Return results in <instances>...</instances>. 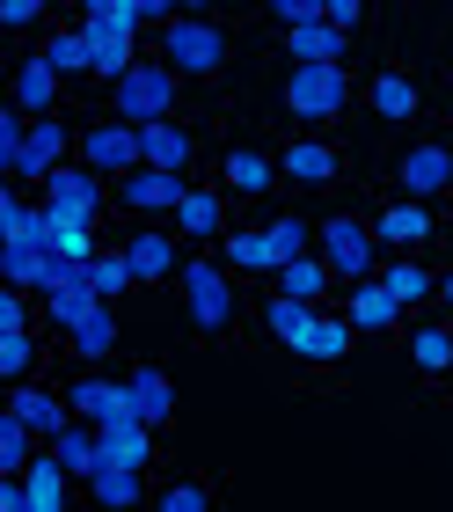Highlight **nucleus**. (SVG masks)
Returning a JSON list of instances; mask_svg holds the SVG:
<instances>
[{
  "mask_svg": "<svg viewBox=\"0 0 453 512\" xmlns=\"http://www.w3.org/2000/svg\"><path fill=\"white\" fill-rule=\"evenodd\" d=\"M117 344H125V330H117V308H95L81 330H74V352H81L88 366H95V359H110Z\"/></svg>",
  "mask_w": 453,
  "mask_h": 512,
  "instance_id": "473e14b6",
  "label": "nucleus"
},
{
  "mask_svg": "<svg viewBox=\"0 0 453 512\" xmlns=\"http://www.w3.org/2000/svg\"><path fill=\"white\" fill-rule=\"evenodd\" d=\"M161 512H212V491L205 483H169V491H161Z\"/></svg>",
  "mask_w": 453,
  "mask_h": 512,
  "instance_id": "79ce46f5",
  "label": "nucleus"
},
{
  "mask_svg": "<svg viewBox=\"0 0 453 512\" xmlns=\"http://www.w3.org/2000/svg\"><path fill=\"white\" fill-rule=\"evenodd\" d=\"M66 483H74V476H66L52 454H37L30 469H22V491H30V512H66Z\"/></svg>",
  "mask_w": 453,
  "mask_h": 512,
  "instance_id": "a878e982",
  "label": "nucleus"
},
{
  "mask_svg": "<svg viewBox=\"0 0 453 512\" xmlns=\"http://www.w3.org/2000/svg\"><path fill=\"white\" fill-rule=\"evenodd\" d=\"M439 300H446V308H453V271H446V278H439Z\"/></svg>",
  "mask_w": 453,
  "mask_h": 512,
  "instance_id": "49530a36",
  "label": "nucleus"
},
{
  "mask_svg": "<svg viewBox=\"0 0 453 512\" xmlns=\"http://www.w3.org/2000/svg\"><path fill=\"white\" fill-rule=\"evenodd\" d=\"M373 220H351V213H329V220H315V256L329 264V278L337 286H366L373 278Z\"/></svg>",
  "mask_w": 453,
  "mask_h": 512,
  "instance_id": "7ed1b4c3",
  "label": "nucleus"
},
{
  "mask_svg": "<svg viewBox=\"0 0 453 512\" xmlns=\"http://www.w3.org/2000/svg\"><path fill=\"white\" fill-rule=\"evenodd\" d=\"M44 213H52V205H44ZM52 256H66V264H95L103 242H95L88 220H59V213H52Z\"/></svg>",
  "mask_w": 453,
  "mask_h": 512,
  "instance_id": "2f4dec72",
  "label": "nucleus"
},
{
  "mask_svg": "<svg viewBox=\"0 0 453 512\" xmlns=\"http://www.w3.org/2000/svg\"><path fill=\"white\" fill-rule=\"evenodd\" d=\"M44 205H52V213L59 220H103V176H95V169H74V161H66V169L52 176V183H44Z\"/></svg>",
  "mask_w": 453,
  "mask_h": 512,
  "instance_id": "1a4fd4ad",
  "label": "nucleus"
},
{
  "mask_svg": "<svg viewBox=\"0 0 453 512\" xmlns=\"http://www.w3.org/2000/svg\"><path fill=\"white\" fill-rule=\"evenodd\" d=\"M52 74L66 81V74H95V44H88V30H52L44 37V52H37Z\"/></svg>",
  "mask_w": 453,
  "mask_h": 512,
  "instance_id": "393cba45",
  "label": "nucleus"
},
{
  "mask_svg": "<svg viewBox=\"0 0 453 512\" xmlns=\"http://www.w3.org/2000/svg\"><path fill=\"white\" fill-rule=\"evenodd\" d=\"M132 395H139V425H169V410H176V388L161 366H139L132 374Z\"/></svg>",
  "mask_w": 453,
  "mask_h": 512,
  "instance_id": "c756f323",
  "label": "nucleus"
},
{
  "mask_svg": "<svg viewBox=\"0 0 453 512\" xmlns=\"http://www.w3.org/2000/svg\"><path fill=\"white\" fill-rule=\"evenodd\" d=\"M344 315L359 322L366 337H395V322L410 315V308H402V300H395L388 286H380V278H366V286H351V308H344Z\"/></svg>",
  "mask_w": 453,
  "mask_h": 512,
  "instance_id": "dca6fc26",
  "label": "nucleus"
},
{
  "mask_svg": "<svg viewBox=\"0 0 453 512\" xmlns=\"http://www.w3.org/2000/svg\"><path fill=\"white\" fill-rule=\"evenodd\" d=\"M359 22H366V8H359V0H329V30H337V37H351Z\"/></svg>",
  "mask_w": 453,
  "mask_h": 512,
  "instance_id": "c03bdc74",
  "label": "nucleus"
},
{
  "mask_svg": "<svg viewBox=\"0 0 453 512\" xmlns=\"http://www.w3.org/2000/svg\"><path fill=\"white\" fill-rule=\"evenodd\" d=\"M88 44H95V81H125V74H139V37H117V30H88Z\"/></svg>",
  "mask_w": 453,
  "mask_h": 512,
  "instance_id": "5701e85b",
  "label": "nucleus"
},
{
  "mask_svg": "<svg viewBox=\"0 0 453 512\" xmlns=\"http://www.w3.org/2000/svg\"><path fill=\"white\" fill-rule=\"evenodd\" d=\"M139 286H154V278H183V256H176V235H161V227H139V235L125 242Z\"/></svg>",
  "mask_w": 453,
  "mask_h": 512,
  "instance_id": "f3484780",
  "label": "nucleus"
},
{
  "mask_svg": "<svg viewBox=\"0 0 453 512\" xmlns=\"http://www.w3.org/2000/svg\"><path fill=\"white\" fill-rule=\"evenodd\" d=\"M337 147H329V139H293V147L278 154V176L285 183H307V191H322V183H337Z\"/></svg>",
  "mask_w": 453,
  "mask_h": 512,
  "instance_id": "ddd939ff",
  "label": "nucleus"
},
{
  "mask_svg": "<svg viewBox=\"0 0 453 512\" xmlns=\"http://www.w3.org/2000/svg\"><path fill=\"white\" fill-rule=\"evenodd\" d=\"M176 81L161 59H139V74H125L110 88V118L117 125H132V132H147V125H169V110H176Z\"/></svg>",
  "mask_w": 453,
  "mask_h": 512,
  "instance_id": "f03ea898",
  "label": "nucleus"
},
{
  "mask_svg": "<svg viewBox=\"0 0 453 512\" xmlns=\"http://www.w3.org/2000/svg\"><path fill=\"white\" fill-rule=\"evenodd\" d=\"M278 293L315 308V300L329 293V264H322V256H300V264H285V271H278Z\"/></svg>",
  "mask_w": 453,
  "mask_h": 512,
  "instance_id": "f704fd0d",
  "label": "nucleus"
},
{
  "mask_svg": "<svg viewBox=\"0 0 453 512\" xmlns=\"http://www.w3.org/2000/svg\"><path fill=\"white\" fill-rule=\"evenodd\" d=\"M95 308H110V300H103V293L88 286V271H81V278H74V286H66V293H52V300H44V315H52L59 330H81V322H88Z\"/></svg>",
  "mask_w": 453,
  "mask_h": 512,
  "instance_id": "c85d7f7f",
  "label": "nucleus"
},
{
  "mask_svg": "<svg viewBox=\"0 0 453 512\" xmlns=\"http://www.w3.org/2000/svg\"><path fill=\"white\" fill-rule=\"evenodd\" d=\"M264 322H271V337H278V344H300V337H307V322H315V308H307V300L271 293V315H264Z\"/></svg>",
  "mask_w": 453,
  "mask_h": 512,
  "instance_id": "58836bf2",
  "label": "nucleus"
},
{
  "mask_svg": "<svg viewBox=\"0 0 453 512\" xmlns=\"http://www.w3.org/2000/svg\"><path fill=\"white\" fill-rule=\"evenodd\" d=\"M52 103H59V74L44 59H22L15 66V110L22 118H52Z\"/></svg>",
  "mask_w": 453,
  "mask_h": 512,
  "instance_id": "412c9836",
  "label": "nucleus"
},
{
  "mask_svg": "<svg viewBox=\"0 0 453 512\" xmlns=\"http://www.w3.org/2000/svg\"><path fill=\"white\" fill-rule=\"evenodd\" d=\"M30 359H37V337H0V374H8L22 388V374H30Z\"/></svg>",
  "mask_w": 453,
  "mask_h": 512,
  "instance_id": "a19ab883",
  "label": "nucleus"
},
{
  "mask_svg": "<svg viewBox=\"0 0 453 512\" xmlns=\"http://www.w3.org/2000/svg\"><path fill=\"white\" fill-rule=\"evenodd\" d=\"M88 491H95V505H103V512H132V505H139V469L103 461V469L88 476Z\"/></svg>",
  "mask_w": 453,
  "mask_h": 512,
  "instance_id": "7c9ffc66",
  "label": "nucleus"
},
{
  "mask_svg": "<svg viewBox=\"0 0 453 512\" xmlns=\"http://www.w3.org/2000/svg\"><path fill=\"white\" fill-rule=\"evenodd\" d=\"M0 337H30V308H22L15 286H8V300H0Z\"/></svg>",
  "mask_w": 453,
  "mask_h": 512,
  "instance_id": "37998d69",
  "label": "nucleus"
},
{
  "mask_svg": "<svg viewBox=\"0 0 453 512\" xmlns=\"http://www.w3.org/2000/svg\"><path fill=\"white\" fill-rule=\"evenodd\" d=\"M344 103H351V74H344V66H293V81H285V110H293L300 125H329Z\"/></svg>",
  "mask_w": 453,
  "mask_h": 512,
  "instance_id": "20e7f679",
  "label": "nucleus"
},
{
  "mask_svg": "<svg viewBox=\"0 0 453 512\" xmlns=\"http://www.w3.org/2000/svg\"><path fill=\"white\" fill-rule=\"evenodd\" d=\"M183 308L198 330H227L234 322V278H220V264H183Z\"/></svg>",
  "mask_w": 453,
  "mask_h": 512,
  "instance_id": "0eeeda50",
  "label": "nucleus"
},
{
  "mask_svg": "<svg viewBox=\"0 0 453 512\" xmlns=\"http://www.w3.org/2000/svg\"><path fill=\"white\" fill-rule=\"evenodd\" d=\"M66 147H74V132H66L59 118H30V147H22V161H15V183H52L66 169Z\"/></svg>",
  "mask_w": 453,
  "mask_h": 512,
  "instance_id": "9d476101",
  "label": "nucleus"
},
{
  "mask_svg": "<svg viewBox=\"0 0 453 512\" xmlns=\"http://www.w3.org/2000/svg\"><path fill=\"white\" fill-rule=\"evenodd\" d=\"M227 59H234V44L212 15H176L169 30H161V66H169V74L212 81V74H227Z\"/></svg>",
  "mask_w": 453,
  "mask_h": 512,
  "instance_id": "f257e3e1",
  "label": "nucleus"
},
{
  "mask_svg": "<svg viewBox=\"0 0 453 512\" xmlns=\"http://www.w3.org/2000/svg\"><path fill=\"white\" fill-rule=\"evenodd\" d=\"M81 161H88L95 176H117V183L147 169V154H139V132L117 125V118H95V125L81 132Z\"/></svg>",
  "mask_w": 453,
  "mask_h": 512,
  "instance_id": "39448f33",
  "label": "nucleus"
},
{
  "mask_svg": "<svg viewBox=\"0 0 453 512\" xmlns=\"http://www.w3.org/2000/svg\"><path fill=\"white\" fill-rule=\"evenodd\" d=\"M373 242L388 249V256H395V249H417V242H432V213H424V198H395L388 213L373 220Z\"/></svg>",
  "mask_w": 453,
  "mask_h": 512,
  "instance_id": "4468645a",
  "label": "nucleus"
},
{
  "mask_svg": "<svg viewBox=\"0 0 453 512\" xmlns=\"http://www.w3.org/2000/svg\"><path fill=\"white\" fill-rule=\"evenodd\" d=\"M366 103H373L388 125H410L417 110H424V96H417V81H410V74H373V81H366Z\"/></svg>",
  "mask_w": 453,
  "mask_h": 512,
  "instance_id": "aec40b11",
  "label": "nucleus"
},
{
  "mask_svg": "<svg viewBox=\"0 0 453 512\" xmlns=\"http://www.w3.org/2000/svg\"><path fill=\"white\" fill-rule=\"evenodd\" d=\"M147 22H161V30H169L176 8H161V0H88V8H81V30H117V37H139Z\"/></svg>",
  "mask_w": 453,
  "mask_h": 512,
  "instance_id": "f8f14e48",
  "label": "nucleus"
},
{
  "mask_svg": "<svg viewBox=\"0 0 453 512\" xmlns=\"http://www.w3.org/2000/svg\"><path fill=\"white\" fill-rule=\"evenodd\" d=\"M227 264H234V271H271V278H278L264 227H234V235H227Z\"/></svg>",
  "mask_w": 453,
  "mask_h": 512,
  "instance_id": "4c0bfd02",
  "label": "nucleus"
},
{
  "mask_svg": "<svg viewBox=\"0 0 453 512\" xmlns=\"http://www.w3.org/2000/svg\"><path fill=\"white\" fill-rule=\"evenodd\" d=\"M139 154H147V169H169V176H183V161H190V132L169 118V125H147L139 132Z\"/></svg>",
  "mask_w": 453,
  "mask_h": 512,
  "instance_id": "bb28decb",
  "label": "nucleus"
},
{
  "mask_svg": "<svg viewBox=\"0 0 453 512\" xmlns=\"http://www.w3.org/2000/svg\"><path fill=\"white\" fill-rule=\"evenodd\" d=\"M410 359L424 366V374H446V366H453V330H417L410 337Z\"/></svg>",
  "mask_w": 453,
  "mask_h": 512,
  "instance_id": "ea45409f",
  "label": "nucleus"
},
{
  "mask_svg": "<svg viewBox=\"0 0 453 512\" xmlns=\"http://www.w3.org/2000/svg\"><path fill=\"white\" fill-rule=\"evenodd\" d=\"M0 22H8V30H37L44 8H37V0H8V15H0Z\"/></svg>",
  "mask_w": 453,
  "mask_h": 512,
  "instance_id": "a18cd8bd",
  "label": "nucleus"
},
{
  "mask_svg": "<svg viewBox=\"0 0 453 512\" xmlns=\"http://www.w3.org/2000/svg\"><path fill=\"white\" fill-rule=\"evenodd\" d=\"M220 183H227V191H242V198H264L271 183H278V161L256 154V147H234V154L220 161Z\"/></svg>",
  "mask_w": 453,
  "mask_h": 512,
  "instance_id": "6ab92c4d",
  "label": "nucleus"
},
{
  "mask_svg": "<svg viewBox=\"0 0 453 512\" xmlns=\"http://www.w3.org/2000/svg\"><path fill=\"white\" fill-rule=\"evenodd\" d=\"M147 454H154V425H139V417L103 425V461H117V469H147Z\"/></svg>",
  "mask_w": 453,
  "mask_h": 512,
  "instance_id": "b1692460",
  "label": "nucleus"
},
{
  "mask_svg": "<svg viewBox=\"0 0 453 512\" xmlns=\"http://www.w3.org/2000/svg\"><path fill=\"white\" fill-rule=\"evenodd\" d=\"M351 344H359V322H351V315H315L293 352H300V359H344Z\"/></svg>",
  "mask_w": 453,
  "mask_h": 512,
  "instance_id": "4be33fe9",
  "label": "nucleus"
},
{
  "mask_svg": "<svg viewBox=\"0 0 453 512\" xmlns=\"http://www.w3.org/2000/svg\"><path fill=\"white\" fill-rule=\"evenodd\" d=\"M176 235H190V242H212V235H220V191H190L183 213H176Z\"/></svg>",
  "mask_w": 453,
  "mask_h": 512,
  "instance_id": "e433bc0d",
  "label": "nucleus"
},
{
  "mask_svg": "<svg viewBox=\"0 0 453 512\" xmlns=\"http://www.w3.org/2000/svg\"><path fill=\"white\" fill-rule=\"evenodd\" d=\"M395 176H402L410 198H439V191H453V154L446 147H410L395 161Z\"/></svg>",
  "mask_w": 453,
  "mask_h": 512,
  "instance_id": "2eb2a0df",
  "label": "nucleus"
},
{
  "mask_svg": "<svg viewBox=\"0 0 453 512\" xmlns=\"http://www.w3.org/2000/svg\"><path fill=\"white\" fill-rule=\"evenodd\" d=\"M8 417H15V425H30V432L44 439V447H52V439H59L66 425H81L66 395H52V388H30V381H22V388H8Z\"/></svg>",
  "mask_w": 453,
  "mask_h": 512,
  "instance_id": "6e6552de",
  "label": "nucleus"
},
{
  "mask_svg": "<svg viewBox=\"0 0 453 512\" xmlns=\"http://www.w3.org/2000/svg\"><path fill=\"white\" fill-rule=\"evenodd\" d=\"M44 454H52L66 476H81V483H88L95 469H103V432H95V425H66V432H59Z\"/></svg>",
  "mask_w": 453,
  "mask_h": 512,
  "instance_id": "a211bd4d",
  "label": "nucleus"
},
{
  "mask_svg": "<svg viewBox=\"0 0 453 512\" xmlns=\"http://www.w3.org/2000/svg\"><path fill=\"white\" fill-rule=\"evenodd\" d=\"M264 242H271V264L285 271V264H300V256H315V227L307 220H271Z\"/></svg>",
  "mask_w": 453,
  "mask_h": 512,
  "instance_id": "c9c22d12",
  "label": "nucleus"
},
{
  "mask_svg": "<svg viewBox=\"0 0 453 512\" xmlns=\"http://www.w3.org/2000/svg\"><path fill=\"white\" fill-rule=\"evenodd\" d=\"M88 286H95V293H103V300H125V293L139 286V271H132V256H125V249H103V256H95V264H88Z\"/></svg>",
  "mask_w": 453,
  "mask_h": 512,
  "instance_id": "72a5a7b5",
  "label": "nucleus"
},
{
  "mask_svg": "<svg viewBox=\"0 0 453 512\" xmlns=\"http://www.w3.org/2000/svg\"><path fill=\"white\" fill-rule=\"evenodd\" d=\"M183 198H190V183L169 176V169H139V176L117 183V205H125V213H169V220H176Z\"/></svg>",
  "mask_w": 453,
  "mask_h": 512,
  "instance_id": "9b49d317",
  "label": "nucleus"
},
{
  "mask_svg": "<svg viewBox=\"0 0 453 512\" xmlns=\"http://www.w3.org/2000/svg\"><path fill=\"white\" fill-rule=\"evenodd\" d=\"M66 403H74V417L81 425H125V417H139V395H132V381H110V374H81L74 388H66Z\"/></svg>",
  "mask_w": 453,
  "mask_h": 512,
  "instance_id": "423d86ee",
  "label": "nucleus"
},
{
  "mask_svg": "<svg viewBox=\"0 0 453 512\" xmlns=\"http://www.w3.org/2000/svg\"><path fill=\"white\" fill-rule=\"evenodd\" d=\"M380 286H388L402 308H417V300H432L439 293V271H424L417 256H388V271H380Z\"/></svg>",
  "mask_w": 453,
  "mask_h": 512,
  "instance_id": "cd10ccee",
  "label": "nucleus"
}]
</instances>
